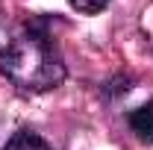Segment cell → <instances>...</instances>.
<instances>
[{
    "label": "cell",
    "mask_w": 153,
    "mask_h": 150,
    "mask_svg": "<svg viewBox=\"0 0 153 150\" xmlns=\"http://www.w3.org/2000/svg\"><path fill=\"white\" fill-rule=\"evenodd\" d=\"M3 150H53L38 132H33V130H18L9 141H6V147Z\"/></svg>",
    "instance_id": "3"
},
{
    "label": "cell",
    "mask_w": 153,
    "mask_h": 150,
    "mask_svg": "<svg viewBox=\"0 0 153 150\" xmlns=\"http://www.w3.org/2000/svg\"><path fill=\"white\" fill-rule=\"evenodd\" d=\"M0 74L21 91H50L65 79L47 18H0Z\"/></svg>",
    "instance_id": "1"
},
{
    "label": "cell",
    "mask_w": 153,
    "mask_h": 150,
    "mask_svg": "<svg viewBox=\"0 0 153 150\" xmlns=\"http://www.w3.org/2000/svg\"><path fill=\"white\" fill-rule=\"evenodd\" d=\"M127 121H130V130L141 141H153V100L150 103H141L138 109H133L127 115Z\"/></svg>",
    "instance_id": "2"
},
{
    "label": "cell",
    "mask_w": 153,
    "mask_h": 150,
    "mask_svg": "<svg viewBox=\"0 0 153 150\" xmlns=\"http://www.w3.org/2000/svg\"><path fill=\"white\" fill-rule=\"evenodd\" d=\"M68 3H71V9H76L79 15H97V12H103L109 6V0H68Z\"/></svg>",
    "instance_id": "4"
}]
</instances>
